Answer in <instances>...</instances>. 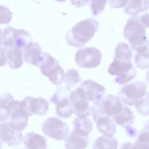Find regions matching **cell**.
<instances>
[{"label":"cell","mask_w":149,"mask_h":149,"mask_svg":"<svg viewBox=\"0 0 149 149\" xmlns=\"http://www.w3.org/2000/svg\"><path fill=\"white\" fill-rule=\"evenodd\" d=\"M132 52L127 44L121 42L117 45L113 62L109 65L108 71L112 75H116L115 82L123 85L132 80L136 76V70L131 60Z\"/></svg>","instance_id":"1"},{"label":"cell","mask_w":149,"mask_h":149,"mask_svg":"<svg viewBox=\"0 0 149 149\" xmlns=\"http://www.w3.org/2000/svg\"><path fill=\"white\" fill-rule=\"evenodd\" d=\"M98 28L97 20L93 18L86 19L77 23L67 32L66 40L69 45L81 47L93 38Z\"/></svg>","instance_id":"2"},{"label":"cell","mask_w":149,"mask_h":149,"mask_svg":"<svg viewBox=\"0 0 149 149\" xmlns=\"http://www.w3.org/2000/svg\"><path fill=\"white\" fill-rule=\"evenodd\" d=\"M146 29L137 16L130 17L124 28V37L132 49L136 52L148 51L149 41L146 34Z\"/></svg>","instance_id":"3"},{"label":"cell","mask_w":149,"mask_h":149,"mask_svg":"<svg viewBox=\"0 0 149 149\" xmlns=\"http://www.w3.org/2000/svg\"><path fill=\"white\" fill-rule=\"evenodd\" d=\"M71 92L70 88L66 86L59 88L50 99L56 106V114L61 118L70 117L74 112L70 99Z\"/></svg>","instance_id":"4"},{"label":"cell","mask_w":149,"mask_h":149,"mask_svg":"<svg viewBox=\"0 0 149 149\" xmlns=\"http://www.w3.org/2000/svg\"><path fill=\"white\" fill-rule=\"evenodd\" d=\"M147 85L144 82L136 81L127 84L119 90L118 95L125 104L132 106L134 101L146 93Z\"/></svg>","instance_id":"5"},{"label":"cell","mask_w":149,"mask_h":149,"mask_svg":"<svg viewBox=\"0 0 149 149\" xmlns=\"http://www.w3.org/2000/svg\"><path fill=\"white\" fill-rule=\"evenodd\" d=\"M101 52L98 49L93 47H86L79 49L75 55V61L82 68H94L100 63Z\"/></svg>","instance_id":"6"},{"label":"cell","mask_w":149,"mask_h":149,"mask_svg":"<svg viewBox=\"0 0 149 149\" xmlns=\"http://www.w3.org/2000/svg\"><path fill=\"white\" fill-rule=\"evenodd\" d=\"M70 99L74 114L79 118H87L91 112V107L84 90L80 87L71 92Z\"/></svg>","instance_id":"7"},{"label":"cell","mask_w":149,"mask_h":149,"mask_svg":"<svg viewBox=\"0 0 149 149\" xmlns=\"http://www.w3.org/2000/svg\"><path fill=\"white\" fill-rule=\"evenodd\" d=\"M44 133L48 137L58 140H63L68 136L69 131L68 125L59 118H48L42 123L41 127Z\"/></svg>","instance_id":"8"},{"label":"cell","mask_w":149,"mask_h":149,"mask_svg":"<svg viewBox=\"0 0 149 149\" xmlns=\"http://www.w3.org/2000/svg\"><path fill=\"white\" fill-rule=\"evenodd\" d=\"M1 55H2V64L6 63L11 68L17 69L24 63L23 54L22 49L15 46L0 47Z\"/></svg>","instance_id":"9"},{"label":"cell","mask_w":149,"mask_h":149,"mask_svg":"<svg viewBox=\"0 0 149 149\" xmlns=\"http://www.w3.org/2000/svg\"><path fill=\"white\" fill-rule=\"evenodd\" d=\"M0 137L3 142L14 147L20 144L23 139L22 132L11 128L7 122L0 124Z\"/></svg>","instance_id":"10"},{"label":"cell","mask_w":149,"mask_h":149,"mask_svg":"<svg viewBox=\"0 0 149 149\" xmlns=\"http://www.w3.org/2000/svg\"><path fill=\"white\" fill-rule=\"evenodd\" d=\"M79 86L85 91L88 100L93 102L101 101L105 92L103 86L91 79L84 81Z\"/></svg>","instance_id":"11"},{"label":"cell","mask_w":149,"mask_h":149,"mask_svg":"<svg viewBox=\"0 0 149 149\" xmlns=\"http://www.w3.org/2000/svg\"><path fill=\"white\" fill-rule=\"evenodd\" d=\"M60 66L59 61L49 54L42 52L36 66L40 68L42 74L48 77L53 74Z\"/></svg>","instance_id":"12"},{"label":"cell","mask_w":149,"mask_h":149,"mask_svg":"<svg viewBox=\"0 0 149 149\" xmlns=\"http://www.w3.org/2000/svg\"><path fill=\"white\" fill-rule=\"evenodd\" d=\"M100 102L105 112L109 117L118 113L123 109V104L119 97L113 94L107 95Z\"/></svg>","instance_id":"13"},{"label":"cell","mask_w":149,"mask_h":149,"mask_svg":"<svg viewBox=\"0 0 149 149\" xmlns=\"http://www.w3.org/2000/svg\"><path fill=\"white\" fill-rule=\"evenodd\" d=\"M88 143V136H82L72 130L66 138L64 145L67 149H84Z\"/></svg>","instance_id":"14"},{"label":"cell","mask_w":149,"mask_h":149,"mask_svg":"<svg viewBox=\"0 0 149 149\" xmlns=\"http://www.w3.org/2000/svg\"><path fill=\"white\" fill-rule=\"evenodd\" d=\"M41 50L38 43H29L24 49V60L28 63L36 66L41 54Z\"/></svg>","instance_id":"15"},{"label":"cell","mask_w":149,"mask_h":149,"mask_svg":"<svg viewBox=\"0 0 149 149\" xmlns=\"http://www.w3.org/2000/svg\"><path fill=\"white\" fill-rule=\"evenodd\" d=\"M23 141L26 148L45 149L47 147L45 138L33 132L26 134Z\"/></svg>","instance_id":"16"},{"label":"cell","mask_w":149,"mask_h":149,"mask_svg":"<svg viewBox=\"0 0 149 149\" xmlns=\"http://www.w3.org/2000/svg\"><path fill=\"white\" fill-rule=\"evenodd\" d=\"M28 117L24 111L19 109H17L11 114L8 124L13 129L20 131L27 125Z\"/></svg>","instance_id":"17"},{"label":"cell","mask_w":149,"mask_h":149,"mask_svg":"<svg viewBox=\"0 0 149 149\" xmlns=\"http://www.w3.org/2000/svg\"><path fill=\"white\" fill-rule=\"evenodd\" d=\"M95 122L97 129L103 135L109 137L113 136L116 131V127L109 116L102 117Z\"/></svg>","instance_id":"18"},{"label":"cell","mask_w":149,"mask_h":149,"mask_svg":"<svg viewBox=\"0 0 149 149\" xmlns=\"http://www.w3.org/2000/svg\"><path fill=\"white\" fill-rule=\"evenodd\" d=\"M149 9V0H129L124 12L128 15L134 16Z\"/></svg>","instance_id":"19"},{"label":"cell","mask_w":149,"mask_h":149,"mask_svg":"<svg viewBox=\"0 0 149 149\" xmlns=\"http://www.w3.org/2000/svg\"><path fill=\"white\" fill-rule=\"evenodd\" d=\"M112 118L116 124L125 128L133 124L135 116L130 109L124 105L121 111L112 116Z\"/></svg>","instance_id":"20"},{"label":"cell","mask_w":149,"mask_h":149,"mask_svg":"<svg viewBox=\"0 0 149 149\" xmlns=\"http://www.w3.org/2000/svg\"><path fill=\"white\" fill-rule=\"evenodd\" d=\"M73 131L83 136H88L93 129V124L90 119L76 117L72 122Z\"/></svg>","instance_id":"21"},{"label":"cell","mask_w":149,"mask_h":149,"mask_svg":"<svg viewBox=\"0 0 149 149\" xmlns=\"http://www.w3.org/2000/svg\"><path fill=\"white\" fill-rule=\"evenodd\" d=\"M13 100L12 96L8 93L2 94L0 96V121L8 119L12 113L10 107V103Z\"/></svg>","instance_id":"22"},{"label":"cell","mask_w":149,"mask_h":149,"mask_svg":"<svg viewBox=\"0 0 149 149\" xmlns=\"http://www.w3.org/2000/svg\"><path fill=\"white\" fill-rule=\"evenodd\" d=\"M49 104L45 99L32 97L30 102V110L32 114L42 116L47 112L49 109Z\"/></svg>","instance_id":"23"},{"label":"cell","mask_w":149,"mask_h":149,"mask_svg":"<svg viewBox=\"0 0 149 149\" xmlns=\"http://www.w3.org/2000/svg\"><path fill=\"white\" fill-rule=\"evenodd\" d=\"M118 143L117 140L113 137H109L103 135L95 140L93 145V149H117Z\"/></svg>","instance_id":"24"},{"label":"cell","mask_w":149,"mask_h":149,"mask_svg":"<svg viewBox=\"0 0 149 149\" xmlns=\"http://www.w3.org/2000/svg\"><path fill=\"white\" fill-rule=\"evenodd\" d=\"M32 42L31 36L24 29L16 30L14 36V46L22 49Z\"/></svg>","instance_id":"25"},{"label":"cell","mask_w":149,"mask_h":149,"mask_svg":"<svg viewBox=\"0 0 149 149\" xmlns=\"http://www.w3.org/2000/svg\"><path fill=\"white\" fill-rule=\"evenodd\" d=\"M16 29L8 26L4 29L1 34V46L12 47L14 46V36Z\"/></svg>","instance_id":"26"},{"label":"cell","mask_w":149,"mask_h":149,"mask_svg":"<svg viewBox=\"0 0 149 149\" xmlns=\"http://www.w3.org/2000/svg\"><path fill=\"white\" fill-rule=\"evenodd\" d=\"M132 148L149 149V129L146 126L141 131Z\"/></svg>","instance_id":"27"},{"label":"cell","mask_w":149,"mask_h":149,"mask_svg":"<svg viewBox=\"0 0 149 149\" xmlns=\"http://www.w3.org/2000/svg\"><path fill=\"white\" fill-rule=\"evenodd\" d=\"M64 80L66 86L70 88L81 81L78 70L73 68L67 70L64 75Z\"/></svg>","instance_id":"28"},{"label":"cell","mask_w":149,"mask_h":149,"mask_svg":"<svg viewBox=\"0 0 149 149\" xmlns=\"http://www.w3.org/2000/svg\"><path fill=\"white\" fill-rule=\"evenodd\" d=\"M134 104L135 108L140 113L144 116L149 115V98L148 94L135 100Z\"/></svg>","instance_id":"29"},{"label":"cell","mask_w":149,"mask_h":149,"mask_svg":"<svg viewBox=\"0 0 149 149\" xmlns=\"http://www.w3.org/2000/svg\"><path fill=\"white\" fill-rule=\"evenodd\" d=\"M135 63L137 67L142 70L149 67V51L136 52L134 56Z\"/></svg>","instance_id":"30"},{"label":"cell","mask_w":149,"mask_h":149,"mask_svg":"<svg viewBox=\"0 0 149 149\" xmlns=\"http://www.w3.org/2000/svg\"><path fill=\"white\" fill-rule=\"evenodd\" d=\"M108 0H87L93 15L95 16L104 10Z\"/></svg>","instance_id":"31"},{"label":"cell","mask_w":149,"mask_h":149,"mask_svg":"<svg viewBox=\"0 0 149 149\" xmlns=\"http://www.w3.org/2000/svg\"><path fill=\"white\" fill-rule=\"evenodd\" d=\"M64 77V70L61 67L59 66L56 70L48 78L52 84L58 86L62 83Z\"/></svg>","instance_id":"32"},{"label":"cell","mask_w":149,"mask_h":149,"mask_svg":"<svg viewBox=\"0 0 149 149\" xmlns=\"http://www.w3.org/2000/svg\"><path fill=\"white\" fill-rule=\"evenodd\" d=\"M93 102L91 107L93 118L94 121L96 122L102 117L108 116L104 110L100 101Z\"/></svg>","instance_id":"33"},{"label":"cell","mask_w":149,"mask_h":149,"mask_svg":"<svg viewBox=\"0 0 149 149\" xmlns=\"http://www.w3.org/2000/svg\"><path fill=\"white\" fill-rule=\"evenodd\" d=\"M1 24H7L11 20L12 13L9 9L3 6H1Z\"/></svg>","instance_id":"34"},{"label":"cell","mask_w":149,"mask_h":149,"mask_svg":"<svg viewBox=\"0 0 149 149\" xmlns=\"http://www.w3.org/2000/svg\"><path fill=\"white\" fill-rule=\"evenodd\" d=\"M32 97L26 96L20 102L19 109L29 117L33 115L30 110V102Z\"/></svg>","instance_id":"35"},{"label":"cell","mask_w":149,"mask_h":149,"mask_svg":"<svg viewBox=\"0 0 149 149\" xmlns=\"http://www.w3.org/2000/svg\"><path fill=\"white\" fill-rule=\"evenodd\" d=\"M129 0H110L109 5L112 9L123 8L126 6Z\"/></svg>","instance_id":"36"},{"label":"cell","mask_w":149,"mask_h":149,"mask_svg":"<svg viewBox=\"0 0 149 149\" xmlns=\"http://www.w3.org/2000/svg\"><path fill=\"white\" fill-rule=\"evenodd\" d=\"M141 23L146 27H149V13H146L141 15L139 17Z\"/></svg>","instance_id":"37"},{"label":"cell","mask_w":149,"mask_h":149,"mask_svg":"<svg viewBox=\"0 0 149 149\" xmlns=\"http://www.w3.org/2000/svg\"><path fill=\"white\" fill-rule=\"evenodd\" d=\"M71 3L77 7L83 6L87 4V0H70Z\"/></svg>","instance_id":"38"},{"label":"cell","mask_w":149,"mask_h":149,"mask_svg":"<svg viewBox=\"0 0 149 149\" xmlns=\"http://www.w3.org/2000/svg\"><path fill=\"white\" fill-rule=\"evenodd\" d=\"M133 145L130 143H124L122 145L121 148H132Z\"/></svg>","instance_id":"39"},{"label":"cell","mask_w":149,"mask_h":149,"mask_svg":"<svg viewBox=\"0 0 149 149\" xmlns=\"http://www.w3.org/2000/svg\"><path fill=\"white\" fill-rule=\"evenodd\" d=\"M146 79L148 83L149 84V70L146 74Z\"/></svg>","instance_id":"40"},{"label":"cell","mask_w":149,"mask_h":149,"mask_svg":"<svg viewBox=\"0 0 149 149\" xmlns=\"http://www.w3.org/2000/svg\"><path fill=\"white\" fill-rule=\"evenodd\" d=\"M145 126L149 129V120L146 124Z\"/></svg>","instance_id":"41"},{"label":"cell","mask_w":149,"mask_h":149,"mask_svg":"<svg viewBox=\"0 0 149 149\" xmlns=\"http://www.w3.org/2000/svg\"><path fill=\"white\" fill-rule=\"evenodd\" d=\"M55 0L56 1H58V2H63L65 1H66L67 0Z\"/></svg>","instance_id":"42"},{"label":"cell","mask_w":149,"mask_h":149,"mask_svg":"<svg viewBox=\"0 0 149 149\" xmlns=\"http://www.w3.org/2000/svg\"><path fill=\"white\" fill-rule=\"evenodd\" d=\"M148 97L149 98V93H148Z\"/></svg>","instance_id":"43"}]
</instances>
